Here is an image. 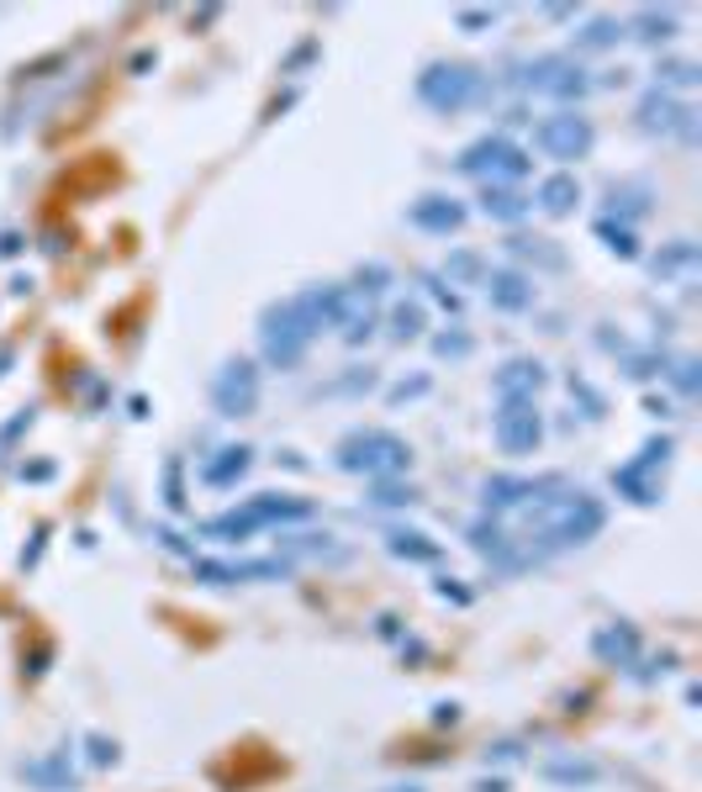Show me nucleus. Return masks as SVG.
Returning <instances> with one entry per match:
<instances>
[{
    "mask_svg": "<svg viewBox=\"0 0 702 792\" xmlns=\"http://www.w3.org/2000/svg\"><path fill=\"white\" fill-rule=\"evenodd\" d=\"M296 519H312V502H306V497L265 491V497H248L244 508L201 523V534H207V539H248V534H259V528H270V523H296Z\"/></svg>",
    "mask_w": 702,
    "mask_h": 792,
    "instance_id": "f257e3e1",
    "label": "nucleus"
},
{
    "mask_svg": "<svg viewBox=\"0 0 702 792\" xmlns=\"http://www.w3.org/2000/svg\"><path fill=\"white\" fill-rule=\"evenodd\" d=\"M412 465V450L401 444L397 433L386 428H365V433H349L338 444V470L349 476H370V481H386V476H401Z\"/></svg>",
    "mask_w": 702,
    "mask_h": 792,
    "instance_id": "f03ea898",
    "label": "nucleus"
},
{
    "mask_svg": "<svg viewBox=\"0 0 702 792\" xmlns=\"http://www.w3.org/2000/svg\"><path fill=\"white\" fill-rule=\"evenodd\" d=\"M312 338H317V328L306 323V312H302V302H296V296L265 312L259 343H265V360H270V365L296 370V365H302V354L312 349Z\"/></svg>",
    "mask_w": 702,
    "mask_h": 792,
    "instance_id": "7ed1b4c3",
    "label": "nucleus"
},
{
    "mask_svg": "<svg viewBox=\"0 0 702 792\" xmlns=\"http://www.w3.org/2000/svg\"><path fill=\"white\" fill-rule=\"evenodd\" d=\"M476 95H481V74L470 63H428L423 74H418V101L433 106V112H444V117L465 112Z\"/></svg>",
    "mask_w": 702,
    "mask_h": 792,
    "instance_id": "20e7f679",
    "label": "nucleus"
},
{
    "mask_svg": "<svg viewBox=\"0 0 702 792\" xmlns=\"http://www.w3.org/2000/svg\"><path fill=\"white\" fill-rule=\"evenodd\" d=\"M459 170L487 185H513L528 175V153L518 143H507V138H481V143H470L459 153Z\"/></svg>",
    "mask_w": 702,
    "mask_h": 792,
    "instance_id": "39448f33",
    "label": "nucleus"
},
{
    "mask_svg": "<svg viewBox=\"0 0 702 792\" xmlns=\"http://www.w3.org/2000/svg\"><path fill=\"white\" fill-rule=\"evenodd\" d=\"M523 85L534 95H550V101H581V95L592 91L586 69L576 59H565V54H539L523 69Z\"/></svg>",
    "mask_w": 702,
    "mask_h": 792,
    "instance_id": "423d86ee",
    "label": "nucleus"
},
{
    "mask_svg": "<svg viewBox=\"0 0 702 792\" xmlns=\"http://www.w3.org/2000/svg\"><path fill=\"white\" fill-rule=\"evenodd\" d=\"M666 459H671V439H650L629 465L612 470V487L623 491L629 502H640V508L660 502V481H655V470H666Z\"/></svg>",
    "mask_w": 702,
    "mask_h": 792,
    "instance_id": "0eeeda50",
    "label": "nucleus"
},
{
    "mask_svg": "<svg viewBox=\"0 0 702 792\" xmlns=\"http://www.w3.org/2000/svg\"><path fill=\"white\" fill-rule=\"evenodd\" d=\"M592 143H597V132L581 112H560V117H545L534 127V149L550 153V159H586Z\"/></svg>",
    "mask_w": 702,
    "mask_h": 792,
    "instance_id": "6e6552de",
    "label": "nucleus"
},
{
    "mask_svg": "<svg viewBox=\"0 0 702 792\" xmlns=\"http://www.w3.org/2000/svg\"><path fill=\"white\" fill-rule=\"evenodd\" d=\"M212 407L222 418H248L259 407V370L248 360H227L212 381Z\"/></svg>",
    "mask_w": 702,
    "mask_h": 792,
    "instance_id": "1a4fd4ad",
    "label": "nucleus"
},
{
    "mask_svg": "<svg viewBox=\"0 0 702 792\" xmlns=\"http://www.w3.org/2000/svg\"><path fill=\"white\" fill-rule=\"evenodd\" d=\"M545 439V418L534 401H502L496 407V444L502 455H534Z\"/></svg>",
    "mask_w": 702,
    "mask_h": 792,
    "instance_id": "9d476101",
    "label": "nucleus"
},
{
    "mask_svg": "<svg viewBox=\"0 0 702 792\" xmlns=\"http://www.w3.org/2000/svg\"><path fill=\"white\" fill-rule=\"evenodd\" d=\"M640 123L650 127V132H681L687 143H698V112L692 106H681V101H671L666 91H650L640 101Z\"/></svg>",
    "mask_w": 702,
    "mask_h": 792,
    "instance_id": "9b49d317",
    "label": "nucleus"
},
{
    "mask_svg": "<svg viewBox=\"0 0 702 792\" xmlns=\"http://www.w3.org/2000/svg\"><path fill=\"white\" fill-rule=\"evenodd\" d=\"M560 476H539V481H513V476H491L487 487H481V502H487L491 519H507V513H518L523 502H534V497H545Z\"/></svg>",
    "mask_w": 702,
    "mask_h": 792,
    "instance_id": "f8f14e48",
    "label": "nucleus"
},
{
    "mask_svg": "<svg viewBox=\"0 0 702 792\" xmlns=\"http://www.w3.org/2000/svg\"><path fill=\"white\" fill-rule=\"evenodd\" d=\"M285 560H238V566H222V560H196V576L212 581V586H233V581H285Z\"/></svg>",
    "mask_w": 702,
    "mask_h": 792,
    "instance_id": "ddd939ff",
    "label": "nucleus"
},
{
    "mask_svg": "<svg viewBox=\"0 0 702 792\" xmlns=\"http://www.w3.org/2000/svg\"><path fill=\"white\" fill-rule=\"evenodd\" d=\"M412 228H423V233H438V238H449L459 233V222H465V207L449 201V196H418L412 201V212H407Z\"/></svg>",
    "mask_w": 702,
    "mask_h": 792,
    "instance_id": "4468645a",
    "label": "nucleus"
},
{
    "mask_svg": "<svg viewBox=\"0 0 702 792\" xmlns=\"http://www.w3.org/2000/svg\"><path fill=\"white\" fill-rule=\"evenodd\" d=\"M491 386H496L502 401H534L539 386H545V365H539V360H507V365L496 370Z\"/></svg>",
    "mask_w": 702,
    "mask_h": 792,
    "instance_id": "2eb2a0df",
    "label": "nucleus"
},
{
    "mask_svg": "<svg viewBox=\"0 0 702 792\" xmlns=\"http://www.w3.org/2000/svg\"><path fill=\"white\" fill-rule=\"evenodd\" d=\"M487 296L491 306H502V312H523V306H534V280L518 270H487Z\"/></svg>",
    "mask_w": 702,
    "mask_h": 792,
    "instance_id": "dca6fc26",
    "label": "nucleus"
},
{
    "mask_svg": "<svg viewBox=\"0 0 702 792\" xmlns=\"http://www.w3.org/2000/svg\"><path fill=\"white\" fill-rule=\"evenodd\" d=\"M248 465H254V450H244V444L217 450V459L201 465V481H207V487H233V481H244L248 476Z\"/></svg>",
    "mask_w": 702,
    "mask_h": 792,
    "instance_id": "f3484780",
    "label": "nucleus"
},
{
    "mask_svg": "<svg viewBox=\"0 0 702 792\" xmlns=\"http://www.w3.org/2000/svg\"><path fill=\"white\" fill-rule=\"evenodd\" d=\"M338 328H343V338H349V343H365V338L375 334V296H365V291H349Z\"/></svg>",
    "mask_w": 702,
    "mask_h": 792,
    "instance_id": "a211bd4d",
    "label": "nucleus"
},
{
    "mask_svg": "<svg viewBox=\"0 0 702 792\" xmlns=\"http://www.w3.org/2000/svg\"><path fill=\"white\" fill-rule=\"evenodd\" d=\"M528 196L523 190H513V185H487L481 190V212L487 217H496V222H518V217H528Z\"/></svg>",
    "mask_w": 702,
    "mask_h": 792,
    "instance_id": "6ab92c4d",
    "label": "nucleus"
},
{
    "mask_svg": "<svg viewBox=\"0 0 702 792\" xmlns=\"http://www.w3.org/2000/svg\"><path fill=\"white\" fill-rule=\"evenodd\" d=\"M576 201H581V180H576V175H550V180L539 185V207H545L550 217H565Z\"/></svg>",
    "mask_w": 702,
    "mask_h": 792,
    "instance_id": "aec40b11",
    "label": "nucleus"
},
{
    "mask_svg": "<svg viewBox=\"0 0 702 792\" xmlns=\"http://www.w3.org/2000/svg\"><path fill=\"white\" fill-rule=\"evenodd\" d=\"M597 655L612 661V666L634 661V629H602V634H597Z\"/></svg>",
    "mask_w": 702,
    "mask_h": 792,
    "instance_id": "412c9836",
    "label": "nucleus"
},
{
    "mask_svg": "<svg viewBox=\"0 0 702 792\" xmlns=\"http://www.w3.org/2000/svg\"><path fill=\"white\" fill-rule=\"evenodd\" d=\"M386 539H391V555H401V560H438V545H433L428 534L397 528V534H386Z\"/></svg>",
    "mask_w": 702,
    "mask_h": 792,
    "instance_id": "4be33fe9",
    "label": "nucleus"
},
{
    "mask_svg": "<svg viewBox=\"0 0 702 792\" xmlns=\"http://www.w3.org/2000/svg\"><path fill=\"white\" fill-rule=\"evenodd\" d=\"M423 306L418 302H397V312H391V338H401V343H407V338H418L423 334Z\"/></svg>",
    "mask_w": 702,
    "mask_h": 792,
    "instance_id": "5701e85b",
    "label": "nucleus"
},
{
    "mask_svg": "<svg viewBox=\"0 0 702 792\" xmlns=\"http://www.w3.org/2000/svg\"><path fill=\"white\" fill-rule=\"evenodd\" d=\"M597 238H608V248L618 254V259H634V254H640L634 233H629V228H618L612 217H602V222H597Z\"/></svg>",
    "mask_w": 702,
    "mask_h": 792,
    "instance_id": "b1692460",
    "label": "nucleus"
},
{
    "mask_svg": "<svg viewBox=\"0 0 702 792\" xmlns=\"http://www.w3.org/2000/svg\"><path fill=\"white\" fill-rule=\"evenodd\" d=\"M634 27H640L644 43H660V37H671V32H676V16H671V11H640V16H634Z\"/></svg>",
    "mask_w": 702,
    "mask_h": 792,
    "instance_id": "393cba45",
    "label": "nucleus"
},
{
    "mask_svg": "<svg viewBox=\"0 0 702 792\" xmlns=\"http://www.w3.org/2000/svg\"><path fill=\"white\" fill-rule=\"evenodd\" d=\"M449 280H487V265H481V254H470V248H459V254H449Z\"/></svg>",
    "mask_w": 702,
    "mask_h": 792,
    "instance_id": "a878e982",
    "label": "nucleus"
},
{
    "mask_svg": "<svg viewBox=\"0 0 702 792\" xmlns=\"http://www.w3.org/2000/svg\"><path fill=\"white\" fill-rule=\"evenodd\" d=\"M687 265H698V248H692V244H687V238H681V244H671V248H666V254H660V259H655V275L687 270Z\"/></svg>",
    "mask_w": 702,
    "mask_h": 792,
    "instance_id": "bb28decb",
    "label": "nucleus"
},
{
    "mask_svg": "<svg viewBox=\"0 0 702 792\" xmlns=\"http://www.w3.org/2000/svg\"><path fill=\"white\" fill-rule=\"evenodd\" d=\"M618 32H623V27H618V22H608V16H602V22H592V27L581 32L576 43H581V48H612V43H618Z\"/></svg>",
    "mask_w": 702,
    "mask_h": 792,
    "instance_id": "cd10ccee",
    "label": "nucleus"
},
{
    "mask_svg": "<svg viewBox=\"0 0 702 792\" xmlns=\"http://www.w3.org/2000/svg\"><path fill=\"white\" fill-rule=\"evenodd\" d=\"M655 74H660V85H698V80H702V74H698V63H687V59L660 63Z\"/></svg>",
    "mask_w": 702,
    "mask_h": 792,
    "instance_id": "c85d7f7f",
    "label": "nucleus"
},
{
    "mask_svg": "<svg viewBox=\"0 0 702 792\" xmlns=\"http://www.w3.org/2000/svg\"><path fill=\"white\" fill-rule=\"evenodd\" d=\"M433 354H438V360H465V354H470V338H465V334L433 338Z\"/></svg>",
    "mask_w": 702,
    "mask_h": 792,
    "instance_id": "c756f323",
    "label": "nucleus"
},
{
    "mask_svg": "<svg viewBox=\"0 0 702 792\" xmlns=\"http://www.w3.org/2000/svg\"><path fill=\"white\" fill-rule=\"evenodd\" d=\"M513 248H518V254H534V259H545L550 270H554V265H560V254H554V248H545V238H518V244H513Z\"/></svg>",
    "mask_w": 702,
    "mask_h": 792,
    "instance_id": "7c9ffc66",
    "label": "nucleus"
},
{
    "mask_svg": "<svg viewBox=\"0 0 702 792\" xmlns=\"http://www.w3.org/2000/svg\"><path fill=\"white\" fill-rule=\"evenodd\" d=\"M375 508H397V502H412V487H375V497H370Z\"/></svg>",
    "mask_w": 702,
    "mask_h": 792,
    "instance_id": "2f4dec72",
    "label": "nucleus"
},
{
    "mask_svg": "<svg viewBox=\"0 0 702 792\" xmlns=\"http://www.w3.org/2000/svg\"><path fill=\"white\" fill-rule=\"evenodd\" d=\"M671 381L681 386V396H692V392H698V365H692V360H681V365L671 370Z\"/></svg>",
    "mask_w": 702,
    "mask_h": 792,
    "instance_id": "473e14b6",
    "label": "nucleus"
},
{
    "mask_svg": "<svg viewBox=\"0 0 702 792\" xmlns=\"http://www.w3.org/2000/svg\"><path fill=\"white\" fill-rule=\"evenodd\" d=\"M491 11H459V27H487Z\"/></svg>",
    "mask_w": 702,
    "mask_h": 792,
    "instance_id": "72a5a7b5",
    "label": "nucleus"
},
{
    "mask_svg": "<svg viewBox=\"0 0 702 792\" xmlns=\"http://www.w3.org/2000/svg\"><path fill=\"white\" fill-rule=\"evenodd\" d=\"M423 392H428V381H412V386H397L391 401H407V396H423Z\"/></svg>",
    "mask_w": 702,
    "mask_h": 792,
    "instance_id": "f704fd0d",
    "label": "nucleus"
},
{
    "mask_svg": "<svg viewBox=\"0 0 702 792\" xmlns=\"http://www.w3.org/2000/svg\"><path fill=\"white\" fill-rule=\"evenodd\" d=\"M386 792H423V788H386Z\"/></svg>",
    "mask_w": 702,
    "mask_h": 792,
    "instance_id": "c9c22d12",
    "label": "nucleus"
}]
</instances>
